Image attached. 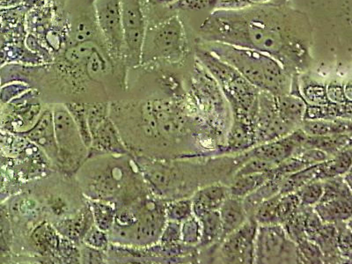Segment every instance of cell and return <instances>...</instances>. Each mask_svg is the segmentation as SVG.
I'll return each mask as SVG.
<instances>
[{
	"mask_svg": "<svg viewBox=\"0 0 352 264\" xmlns=\"http://www.w3.org/2000/svg\"><path fill=\"white\" fill-rule=\"evenodd\" d=\"M109 116L129 153L159 160L212 152L225 137L204 124L190 94L109 102Z\"/></svg>",
	"mask_w": 352,
	"mask_h": 264,
	"instance_id": "obj_1",
	"label": "cell"
},
{
	"mask_svg": "<svg viewBox=\"0 0 352 264\" xmlns=\"http://www.w3.org/2000/svg\"><path fill=\"white\" fill-rule=\"evenodd\" d=\"M198 34L201 41L256 50L275 58L294 76L312 65L313 27L306 12L269 2L240 10L215 9Z\"/></svg>",
	"mask_w": 352,
	"mask_h": 264,
	"instance_id": "obj_2",
	"label": "cell"
},
{
	"mask_svg": "<svg viewBox=\"0 0 352 264\" xmlns=\"http://www.w3.org/2000/svg\"><path fill=\"white\" fill-rule=\"evenodd\" d=\"M133 157L152 193L166 201L190 197L198 188L213 182L228 185L234 173L230 156L171 160Z\"/></svg>",
	"mask_w": 352,
	"mask_h": 264,
	"instance_id": "obj_3",
	"label": "cell"
},
{
	"mask_svg": "<svg viewBox=\"0 0 352 264\" xmlns=\"http://www.w3.org/2000/svg\"><path fill=\"white\" fill-rule=\"evenodd\" d=\"M74 177L88 200L103 201L116 206L153 194L131 154L87 156Z\"/></svg>",
	"mask_w": 352,
	"mask_h": 264,
	"instance_id": "obj_4",
	"label": "cell"
},
{
	"mask_svg": "<svg viewBox=\"0 0 352 264\" xmlns=\"http://www.w3.org/2000/svg\"><path fill=\"white\" fill-rule=\"evenodd\" d=\"M198 45L230 65L260 91L274 96L290 93L292 75L272 56L225 43L201 41Z\"/></svg>",
	"mask_w": 352,
	"mask_h": 264,
	"instance_id": "obj_5",
	"label": "cell"
},
{
	"mask_svg": "<svg viewBox=\"0 0 352 264\" xmlns=\"http://www.w3.org/2000/svg\"><path fill=\"white\" fill-rule=\"evenodd\" d=\"M28 191L36 198L52 225L71 218L88 204L74 175L62 172L31 182Z\"/></svg>",
	"mask_w": 352,
	"mask_h": 264,
	"instance_id": "obj_6",
	"label": "cell"
},
{
	"mask_svg": "<svg viewBox=\"0 0 352 264\" xmlns=\"http://www.w3.org/2000/svg\"><path fill=\"white\" fill-rule=\"evenodd\" d=\"M129 204L133 210V223L126 230L109 234V241L137 248H146L158 243L168 222L166 201L150 194Z\"/></svg>",
	"mask_w": 352,
	"mask_h": 264,
	"instance_id": "obj_7",
	"label": "cell"
},
{
	"mask_svg": "<svg viewBox=\"0 0 352 264\" xmlns=\"http://www.w3.org/2000/svg\"><path fill=\"white\" fill-rule=\"evenodd\" d=\"M190 96L204 124L226 138L232 122L230 107L219 84L197 60L191 74Z\"/></svg>",
	"mask_w": 352,
	"mask_h": 264,
	"instance_id": "obj_8",
	"label": "cell"
},
{
	"mask_svg": "<svg viewBox=\"0 0 352 264\" xmlns=\"http://www.w3.org/2000/svg\"><path fill=\"white\" fill-rule=\"evenodd\" d=\"M50 105L58 151L56 170L74 175L87 160L88 148L65 105L63 103Z\"/></svg>",
	"mask_w": 352,
	"mask_h": 264,
	"instance_id": "obj_9",
	"label": "cell"
},
{
	"mask_svg": "<svg viewBox=\"0 0 352 264\" xmlns=\"http://www.w3.org/2000/svg\"><path fill=\"white\" fill-rule=\"evenodd\" d=\"M186 50L184 28L180 19L173 16L155 26L146 28L141 65L162 60L180 61Z\"/></svg>",
	"mask_w": 352,
	"mask_h": 264,
	"instance_id": "obj_10",
	"label": "cell"
},
{
	"mask_svg": "<svg viewBox=\"0 0 352 264\" xmlns=\"http://www.w3.org/2000/svg\"><path fill=\"white\" fill-rule=\"evenodd\" d=\"M258 224L248 218L237 230L232 232L212 247L198 250V263H254V243Z\"/></svg>",
	"mask_w": 352,
	"mask_h": 264,
	"instance_id": "obj_11",
	"label": "cell"
},
{
	"mask_svg": "<svg viewBox=\"0 0 352 264\" xmlns=\"http://www.w3.org/2000/svg\"><path fill=\"white\" fill-rule=\"evenodd\" d=\"M91 144L88 156L96 154H131L109 116V102L87 103Z\"/></svg>",
	"mask_w": 352,
	"mask_h": 264,
	"instance_id": "obj_12",
	"label": "cell"
},
{
	"mask_svg": "<svg viewBox=\"0 0 352 264\" xmlns=\"http://www.w3.org/2000/svg\"><path fill=\"white\" fill-rule=\"evenodd\" d=\"M254 263L298 264L296 243L288 237L283 226H258Z\"/></svg>",
	"mask_w": 352,
	"mask_h": 264,
	"instance_id": "obj_13",
	"label": "cell"
},
{
	"mask_svg": "<svg viewBox=\"0 0 352 264\" xmlns=\"http://www.w3.org/2000/svg\"><path fill=\"white\" fill-rule=\"evenodd\" d=\"M121 9L124 64L136 68L141 65L147 28L143 0H121Z\"/></svg>",
	"mask_w": 352,
	"mask_h": 264,
	"instance_id": "obj_14",
	"label": "cell"
},
{
	"mask_svg": "<svg viewBox=\"0 0 352 264\" xmlns=\"http://www.w3.org/2000/svg\"><path fill=\"white\" fill-rule=\"evenodd\" d=\"M94 6L96 24L102 34L109 56L115 62L124 63L121 0H96Z\"/></svg>",
	"mask_w": 352,
	"mask_h": 264,
	"instance_id": "obj_15",
	"label": "cell"
},
{
	"mask_svg": "<svg viewBox=\"0 0 352 264\" xmlns=\"http://www.w3.org/2000/svg\"><path fill=\"white\" fill-rule=\"evenodd\" d=\"M253 125L256 146L278 140L295 131L279 116L276 97L264 91L259 94L258 109Z\"/></svg>",
	"mask_w": 352,
	"mask_h": 264,
	"instance_id": "obj_16",
	"label": "cell"
},
{
	"mask_svg": "<svg viewBox=\"0 0 352 264\" xmlns=\"http://www.w3.org/2000/svg\"><path fill=\"white\" fill-rule=\"evenodd\" d=\"M306 138L307 134L300 128L297 129L278 140L257 144L246 152L240 153L241 157L243 163L251 158H257L276 166L294 156L303 146Z\"/></svg>",
	"mask_w": 352,
	"mask_h": 264,
	"instance_id": "obj_17",
	"label": "cell"
},
{
	"mask_svg": "<svg viewBox=\"0 0 352 264\" xmlns=\"http://www.w3.org/2000/svg\"><path fill=\"white\" fill-rule=\"evenodd\" d=\"M23 134L31 142L42 149L50 162L58 168V151L56 142L52 105L47 104L36 124Z\"/></svg>",
	"mask_w": 352,
	"mask_h": 264,
	"instance_id": "obj_18",
	"label": "cell"
},
{
	"mask_svg": "<svg viewBox=\"0 0 352 264\" xmlns=\"http://www.w3.org/2000/svg\"><path fill=\"white\" fill-rule=\"evenodd\" d=\"M298 77L300 75L292 76L290 93L275 96L279 116L295 130L300 129L302 124L307 107L300 94Z\"/></svg>",
	"mask_w": 352,
	"mask_h": 264,
	"instance_id": "obj_19",
	"label": "cell"
},
{
	"mask_svg": "<svg viewBox=\"0 0 352 264\" xmlns=\"http://www.w3.org/2000/svg\"><path fill=\"white\" fill-rule=\"evenodd\" d=\"M256 146L253 124L241 119L232 118L230 127L226 134L224 146L219 150L218 157L235 155Z\"/></svg>",
	"mask_w": 352,
	"mask_h": 264,
	"instance_id": "obj_20",
	"label": "cell"
},
{
	"mask_svg": "<svg viewBox=\"0 0 352 264\" xmlns=\"http://www.w3.org/2000/svg\"><path fill=\"white\" fill-rule=\"evenodd\" d=\"M228 197V186L222 182H213L198 188L190 197L193 215L200 218L206 213L219 210Z\"/></svg>",
	"mask_w": 352,
	"mask_h": 264,
	"instance_id": "obj_21",
	"label": "cell"
},
{
	"mask_svg": "<svg viewBox=\"0 0 352 264\" xmlns=\"http://www.w3.org/2000/svg\"><path fill=\"white\" fill-rule=\"evenodd\" d=\"M94 225L92 210L88 202L76 214L52 226L65 240L82 242L85 235Z\"/></svg>",
	"mask_w": 352,
	"mask_h": 264,
	"instance_id": "obj_22",
	"label": "cell"
},
{
	"mask_svg": "<svg viewBox=\"0 0 352 264\" xmlns=\"http://www.w3.org/2000/svg\"><path fill=\"white\" fill-rule=\"evenodd\" d=\"M308 239L318 245L322 250L323 264H350L339 252L338 230L335 224L323 222L312 236Z\"/></svg>",
	"mask_w": 352,
	"mask_h": 264,
	"instance_id": "obj_23",
	"label": "cell"
},
{
	"mask_svg": "<svg viewBox=\"0 0 352 264\" xmlns=\"http://www.w3.org/2000/svg\"><path fill=\"white\" fill-rule=\"evenodd\" d=\"M219 213L222 225V240L240 228L248 219L242 198L232 196L226 198L220 206Z\"/></svg>",
	"mask_w": 352,
	"mask_h": 264,
	"instance_id": "obj_24",
	"label": "cell"
},
{
	"mask_svg": "<svg viewBox=\"0 0 352 264\" xmlns=\"http://www.w3.org/2000/svg\"><path fill=\"white\" fill-rule=\"evenodd\" d=\"M314 209L323 222L336 224L347 221L351 219L352 198H339L326 202H319L314 206Z\"/></svg>",
	"mask_w": 352,
	"mask_h": 264,
	"instance_id": "obj_25",
	"label": "cell"
},
{
	"mask_svg": "<svg viewBox=\"0 0 352 264\" xmlns=\"http://www.w3.org/2000/svg\"><path fill=\"white\" fill-rule=\"evenodd\" d=\"M351 134L327 135V136H307L303 143L305 148L322 151L333 157L351 146Z\"/></svg>",
	"mask_w": 352,
	"mask_h": 264,
	"instance_id": "obj_26",
	"label": "cell"
},
{
	"mask_svg": "<svg viewBox=\"0 0 352 264\" xmlns=\"http://www.w3.org/2000/svg\"><path fill=\"white\" fill-rule=\"evenodd\" d=\"M307 136H327L335 134H352L351 120H304L300 126Z\"/></svg>",
	"mask_w": 352,
	"mask_h": 264,
	"instance_id": "obj_27",
	"label": "cell"
},
{
	"mask_svg": "<svg viewBox=\"0 0 352 264\" xmlns=\"http://www.w3.org/2000/svg\"><path fill=\"white\" fill-rule=\"evenodd\" d=\"M283 180L284 178L280 176H274L269 181L264 182L262 186L257 188L253 192L242 198V204L248 218H253L254 213L261 204L279 193Z\"/></svg>",
	"mask_w": 352,
	"mask_h": 264,
	"instance_id": "obj_28",
	"label": "cell"
},
{
	"mask_svg": "<svg viewBox=\"0 0 352 264\" xmlns=\"http://www.w3.org/2000/svg\"><path fill=\"white\" fill-rule=\"evenodd\" d=\"M352 146L341 151L336 155L320 163V170L317 175V181L342 176L351 170Z\"/></svg>",
	"mask_w": 352,
	"mask_h": 264,
	"instance_id": "obj_29",
	"label": "cell"
},
{
	"mask_svg": "<svg viewBox=\"0 0 352 264\" xmlns=\"http://www.w3.org/2000/svg\"><path fill=\"white\" fill-rule=\"evenodd\" d=\"M273 169V168H272ZM272 170L257 173V174L241 176L232 179L228 185L229 196L243 198L248 194L253 192L257 188L262 186L264 182L274 177V173Z\"/></svg>",
	"mask_w": 352,
	"mask_h": 264,
	"instance_id": "obj_30",
	"label": "cell"
},
{
	"mask_svg": "<svg viewBox=\"0 0 352 264\" xmlns=\"http://www.w3.org/2000/svg\"><path fill=\"white\" fill-rule=\"evenodd\" d=\"M197 219L201 224V239L197 246L198 250H204L221 241L222 225L219 210L206 213Z\"/></svg>",
	"mask_w": 352,
	"mask_h": 264,
	"instance_id": "obj_31",
	"label": "cell"
},
{
	"mask_svg": "<svg viewBox=\"0 0 352 264\" xmlns=\"http://www.w3.org/2000/svg\"><path fill=\"white\" fill-rule=\"evenodd\" d=\"M352 103L351 104H329L317 106L307 104L304 120H334V119H349L351 120Z\"/></svg>",
	"mask_w": 352,
	"mask_h": 264,
	"instance_id": "obj_32",
	"label": "cell"
},
{
	"mask_svg": "<svg viewBox=\"0 0 352 264\" xmlns=\"http://www.w3.org/2000/svg\"><path fill=\"white\" fill-rule=\"evenodd\" d=\"M300 91L307 104L325 106L332 104L326 93V85L307 77H298Z\"/></svg>",
	"mask_w": 352,
	"mask_h": 264,
	"instance_id": "obj_33",
	"label": "cell"
},
{
	"mask_svg": "<svg viewBox=\"0 0 352 264\" xmlns=\"http://www.w3.org/2000/svg\"><path fill=\"white\" fill-rule=\"evenodd\" d=\"M320 163L313 166H307L300 171L286 176L282 182L279 194L285 195L296 192L308 182L316 181L317 175L320 170Z\"/></svg>",
	"mask_w": 352,
	"mask_h": 264,
	"instance_id": "obj_34",
	"label": "cell"
},
{
	"mask_svg": "<svg viewBox=\"0 0 352 264\" xmlns=\"http://www.w3.org/2000/svg\"><path fill=\"white\" fill-rule=\"evenodd\" d=\"M92 214L94 225L100 230L108 232L114 223L116 215V206L114 204L103 202V201L88 200Z\"/></svg>",
	"mask_w": 352,
	"mask_h": 264,
	"instance_id": "obj_35",
	"label": "cell"
},
{
	"mask_svg": "<svg viewBox=\"0 0 352 264\" xmlns=\"http://www.w3.org/2000/svg\"><path fill=\"white\" fill-rule=\"evenodd\" d=\"M323 193L320 202L339 199V198H352L351 187L349 186L342 176L326 179L322 181Z\"/></svg>",
	"mask_w": 352,
	"mask_h": 264,
	"instance_id": "obj_36",
	"label": "cell"
},
{
	"mask_svg": "<svg viewBox=\"0 0 352 264\" xmlns=\"http://www.w3.org/2000/svg\"><path fill=\"white\" fill-rule=\"evenodd\" d=\"M66 109L70 112L72 118H74L75 124L80 131V136L88 149L91 144V135L89 127H88L87 116V103L83 102H69L65 103Z\"/></svg>",
	"mask_w": 352,
	"mask_h": 264,
	"instance_id": "obj_37",
	"label": "cell"
},
{
	"mask_svg": "<svg viewBox=\"0 0 352 264\" xmlns=\"http://www.w3.org/2000/svg\"><path fill=\"white\" fill-rule=\"evenodd\" d=\"M192 215L191 197L166 201V217L168 221L182 223Z\"/></svg>",
	"mask_w": 352,
	"mask_h": 264,
	"instance_id": "obj_38",
	"label": "cell"
},
{
	"mask_svg": "<svg viewBox=\"0 0 352 264\" xmlns=\"http://www.w3.org/2000/svg\"><path fill=\"white\" fill-rule=\"evenodd\" d=\"M307 207L301 206L291 219L283 224L286 234L295 243H298L304 239H307L306 229H305V221H306Z\"/></svg>",
	"mask_w": 352,
	"mask_h": 264,
	"instance_id": "obj_39",
	"label": "cell"
},
{
	"mask_svg": "<svg viewBox=\"0 0 352 264\" xmlns=\"http://www.w3.org/2000/svg\"><path fill=\"white\" fill-rule=\"evenodd\" d=\"M298 264H323V254L318 245L309 239L296 243Z\"/></svg>",
	"mask_w": 352,
	"mask_h": 264,
	"instance_id": "obj_40",
	"label": "cell"
},
{
	"mask_svg": "<svg viewBox=\"0 0 352 264\" xmlns=\"http://www.w3.org/2000/svg\"><path fill=\"white\" fill-rule=\"evenodd\" d=\"M279 197L280 194H276V196L269 198L268 200L260 204L253 216V219L258 226L278 225L276 206H278Z\"/></svg>",
	"mask_w": 352,
	"mask_h": 264,
	"instance_id": "obj_41",
	"label": "cell"
},
{
	"mask_svg": "<svg viewBox=\"0 0 352 264\" xmlns=\"http://www.w3.org/2000/svg\"><path fill=\"white\" fill-rule=\"evenodd\" d=\"M300 200L295 193L281 195L276 206V216L278 225L285 224L289 219L297 212L300 207Z\"/></svg>",
	"mask_w": 352,
	"mask_h": 264,
	"instance_id": "obj_42",
	"label": "cell"
},
{
	"mask_svg": "<svg viewBox=\"0 0 352 264\" xmlns=\"http://www.w3.org/2000/svg\"><path fill=\"white\" fill-rule=\"evenodd\" d=\"M338 230V248L339 252L349 263H352V231L351 219L336 223Z\"/></svg>",
	"mask_w": 352,
	"mask_h": 264,
	"instance_id": "obj_43",
	"label": "cell"
},
{
	"mask_svg": "<svg viewBox=\"0 0 352 264\" xmlns=\"http://www.w3.org/2000/svg\"><path fill=\"white\" fill-rule=\"evenodd\" d=\"M300 206L314 207L320 202L323 193L322 181H313L304 185L296 192Z\"/></svg>",
	"mask_w": 352,
	"mask_h": 264,
	"instance_id": "obj_44",
	"label": "cell"
},
{
	"mask_svg": "<svg viewBox=\"0 0 352 264\" xmlns=\"http://www.w3.org/2000/svg\"><path fill=\"white\" fill-rule=\"evenodd\" d=\"M182 242L190 246L197 247L201 239V224L196 216L182 222L181 226Z\"/></svg>",
	"mask_w": 352,
	"mask_h": 264,
	"instance_id": "obj_45",
	"label": "cell"
},
{
	"mask_svg": "<svg viewBox=\"0 0 352 264\" xmlns=\"http://www.w3.org/2000/svg\"><path fill=\"white\" fill-rule=\"evenodd\" d=\"M276 165L272 163L267 162L265 160L251 158L248 160L246 162L243 163L240 168L235 171L232 179L241 177V176L257 174V173H263L272 170L274 168Z\"/></svg>",
	"mask_w": 352,
	"mask_h": 264,
	"instance_id": "obj_46",
	"label": "cell"
},
{
	"mask_svg": "<svg viewBox=\"0 0 352 264\" xmlns=\"http://www.w3.org/2000/svg\"><path fill=\"white\" fill-rule=\"evenodd\" d=\"M109 235L107 232L100 230L94 225L85 235L82 242L88 247L96 250H106L109 248Z\"/></svg>",
	"mask_w": 352,
	"mask_h": 264,
	"instance_id": "obj_47",
	"label": "cell"
},
{
	"mask_svg": "<svg viewBox=\"0 0 352 264\" xmlns=\"http://www.w3.org/2000/svg\"><path fill=\"white\" fill-rule=\"evenodd\" d=\"M327 96L333 104L344 105L351 104L352 100L348 98L345 94L344 84L332 81L326 85Z\"/></svg>",
	"mask_w": 352,
	"mask_h": 264,
	"instance_id": "obj_48",
	"label": "cell"
},
{
	"mask_svg": "<svg viewBox=\"0 0 352 264\" xmlns=\"http://www.w3.org/2000/svg\"><path fill=\"white\" fill-rule=\"evenodd\" d=\"M294 156L302 160L307 166L319 164V163L324 162L326 160L331 158L328 154L323 153L322 151L305 148L303 146L298 151V153Z\"/></svg>",
	"mask_w": 352,
	"mask_h": 264,
	"instance_id": "obj_49",
	"label": "cell"
},
{
	"mask_svg": "<svg viewBox=\"0 0 352 264\" xmlns=\"http://www.w3.org/2000/svg\"><path fill=\"white\" fill-rule=\"evenodd\" d=\"M182 223L168 221L160 238L159 243L171 245L182 242Z\"/></svg>",
	"mask_w": 352,
	"mask_h": 264,
	"instance_id": "obj_50",
	"label": "cell"
},
{
	"mask_svg": "<svg viewBox=\"0 0 352 264\" xmlns=\"http://www.w3.org/2000/svg\"><path fill=\"white\" fill-rule=\"evenodd\" d=\"M219 1V0H176L173 6L182 10L199 11L204 9L216 8Z\"/></svg>",
	"mask_w": 352,
	"mask_h": 264,
	"instance_id": "obj_51",
	"label": "cell"
},
{
	"mask_svg": "<svg viewBox=\"0 0 352 264\" xmlns=\"http://www.w3.org/2000/svg\"><path fill=\"white\" fill-rule=\"evenodd\" d=\"M94 26L93 22L88 20L80 21L74 28V41L76 43L87 42L93 36Z\"/></svg>",
	"mask_w": 352,
	"mask_h": 264,
	"instance_id": "obj_52",
	"label": "cell"
},
{
	"mask_svg": "<svg viewBox=\"0 0 352 264\" xmlns=\"http://www.w3.org/2000/svg\"><path fill=\"white\" fill-rule=\"evenodd\" d=\"M344 90H345V94H346L348 98L350 100H352V96H351L352 89H351V81H349V82L344 84Z\"/></svg>",
	"mask_w": 352,
	"mask_h": 264,
	"instance_id": "obj_53",
	"label": "cell"
},
{
	"mask_svg": "<svg viewBox=\"0 0 352 264\" xmlns=\"http://www.w3.org/2000/svg\"><path fill=\"white\" fill-rule=\"evenodd\" d=\"M252 6L265 4V3L272 2V0H248Z\"/></svg>",
	"mask_w": 352,
	"mask_h": 264,
	"instance_id": "obj_54",
	"label": "cell"
},
{
	"mask_svg": "<svg viewBox=\"0 0 352 264\" xmlns=\"http://www.w3.org/2000/svg\"><path fill=\"white\" fill-rule=\"evenodd\" d=\"M24 1H27V2H34V1H37V0H24Z\"/></svg>",
	"mask_w": 352,
	"mask_h": 264,
	"instance_id": "obj_55",
	"label": "cell"
}]
</instances>
